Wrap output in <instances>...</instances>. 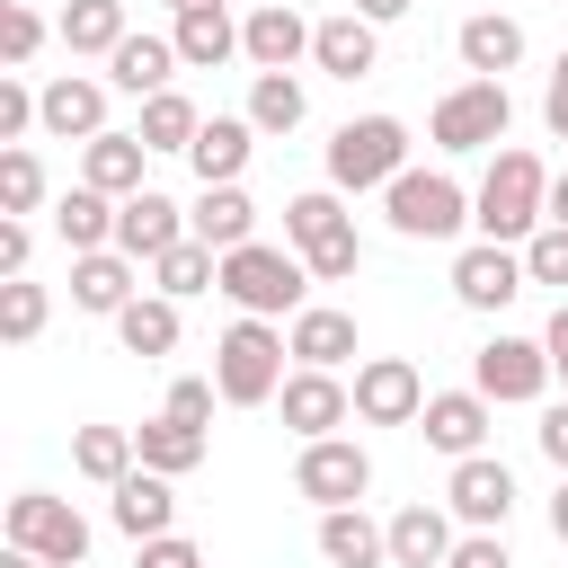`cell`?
<instances>
[{"label": "cell", "instance_id": "48", "mask_svg": "<svg viewBox=\"0 0 568 568\" xmlns=\"http://www.w3.org/2000/svg\"><path fill=\"white\" fill-rule=\"evenodd\" d=\"M541 124H550V133L568 142V53L550 62V89H541Z\"/></svg>", "mask_w": 568, "mask_h": 568}, {"label": "cell", "instance_id": "32", "mask_svg": "<svg viewBox=\"0 0 568 568\" xmlns=\"http://www.w3.org/2000/svg\"><path fill=\"white\" fill-rule=\"evenodd\" d=\"M53 231L71 240V257H80V248H115V195H98V186H71V195L53 204Z\"/></svg>", "mask_w": 568, "mask_h": 568}, {"label": "cell", "instance_id": "18", "mask_svg": "<svg viewBox=\"0 0 568 568\" xmlns=\"http://www.w3.org/2000/svg\"><path fill=\"white\" fill-rule=\"evenodd\" d=\"M133 266H142V257H124V248H80V257H71V311L115 320V311L133 302Z\"/></svg>", "mask_w": 568, "mask_h": 568}, {"label": "cell", "instance_id": "34", "mask_svg": "<svg viewBox=\"0 0 568 568\" xmlns=\"http://www.w3.org/2000/svg\"><path fill=\"white\" fill-rule=\"evenodd\" d=\"M231 44H240L231 9H178V62H186V71H213Z\"/></svg>", "mask_w": 568, "mask_h": 568}, {"label": "cell", "instance_id": "10", "mask_svg": "<svg viewBox=\"0 0 568 568\" xmlns=\"http://www.w3.org/2000/svg\"><path fill=\"white\" fill-rule=\"evenodd\" d=\"M524 284H532V266L515 257V240H470V248L453 257V302H462V311H506Z\"/></svg>", "mask_w": 568, "mask_h": 568}, {"label": "cell", "instance_id": "23", "mask_svg": "<svg viewBox=\"0 0 568 568\" xmlns=\"http://www.w3.org/2000/svg\"><path fill=\"white\" fill-rule=\"evenodd\" d=\"M453 44H462V71H479V80H506V71L524 62V27L497 18V9H470Z\"/></svg>", "mask_w": 568, "mask_h": 568}, {"label": "cell", "instance_id": "2", "mask_svg": "<svg viewBox=\"0 0 568 568\" xmlns=\"http://www.w3.org/2000/svg\"><path fill=\"white\" fill-rule=\"evenodd\" d=\"M284 355H293V337H284L275 320L240 311V320L222 328V346H213V382H222V399H231V408H266V399L284 390Z\"/></svg>", "mask_w": 568, "mask_h": 568}, {"label": "cell", "instance_id": "37", "mask_svg": "<svg viewBox=\"0 0 568 568\" xmlns=\"http://www.w3.org/2000/svg\"><path fill=\"white\" fill-rule=\"evenodd\" d=\"M151 275H160V293H169V302H186V293L222 284V248H204V240L186 231V240H178V248H169V257H160Z\"/></svg>", "mask_w": 568, "mask_h": 568}, {"label": "cell", "instance_id": "47", "mask_svg": "<svg viewBox=\"0 0 568 568\" xmlns=\"http://www.w3.org/2000/svg\"><path fill=\"white\" fill-rule=\"evenodd\" d=\"M27 257H36L27 222H18V213H0V275H27Z\"/></svg>", "mask_w": 568, "mask_h": 568}, {"label": "cell", "instance_id": "29", "mask_svg": "<svg viewBox=\"0 0 568 568\" xmlns=\"http://www.w3.org/2000/svg\"><path fill=\"white\" fill-rule=\"evenodd\" d=\"M248 133H257L248 115H213V124L195 133V151H186V160H195V178H204V186H231V178L248 169Z\"/></svg>", "mask_w": 568, "mask_h": 568}, {"label": "cell", "instance_id": "1", "mask_svg": "<svg viewBox=\"0 0 568 568\" xmlns=\"http://www.w3.org/2000/svg\"><path fill=\"white\" fill-rule=\"evenodd\" d=\"M470 222H479V240H532V231L550 222V169H541L524 142H506V151L488 160L479 195H470Z\"/></svg>", "mask_w": 568, "mask_h": 568}, {"label": "cell", "instance_id": "16", "mask_svg": "<svg viewBox=\"0 0 568 568\" xmlns=\"http://www.w3.org/2000/svg\"><path fill=\"white\" fill-rule=\"evenodd\" d=\"M186 240V213L169 204V195H151V186H133L124 204H115V248L124 257H142V266H160L169 248Z\"/></svg>", "mask_w": 568, "mask_h": 568}, {"label": "cell", "instance_id": "19", "mask_svg": "<svg viewBox=\"0 0 568 568\" xmlns=\"http://www.w3.org/2000/svg\"><path fill=\"white\" fill-rule=\"evenodd\" d=\"M320 559L328 568H382L390 559V524H373L364 506H320Z\"/></svg>", "mask_w": 568, "mask_h": 568}, {"label": "cell", "instance_id": "13", "mask_svg": "<svg viewBox=\"0 0 568 568\" xmlns=\"http://www.w3.org/2000/svg\"><path fill=\"white\" fill-rule=\"evenodd\" d=\"M275 399H284V426H293L302 444H311V435H337V426L355 417V382H337L328 364L284 373V390H275Z\"/></svg>", "mask_w": 568, "mask_h": 568}, {"label": "cell", "instance_id": "42", "mask_svg": "<svg viewBox=\"0 0 568 568\" xmlns=\"http://www.w3.org/2000/svg\"><path fill=\"white\" fill-rule=\"evenodd\" d=\"M524 266H532V284H568V222H541L524 240Z\"/></svg>", "mask_w": 568, "mask_h": 568}, {"label": "cell", "instance_id": "36", "mask_svg": "<svg viewBox=\"0 0 568 568\" xmlns=\"http://www.w3.org/2000/svg\"><path fill=\"white\" fill-rule=\"evenodd\" d=\"M133 27H124V0H71L62 9V44L71 53H115Z\"/></svg>", "mask_w": 568, "mask_h": 568}, {"label": "cell", "instance_id": "11", "mask_svg": "<svg viewBox=\"0 0 568 568\" xmlns=\"http://www.w3.org/2000/svg\"><path fill=\"white\" fill-rule=\"evenodd\" d=\"M470 382H479L497 408L541 399V390H550V346H541V337H488V346L470 355Z\"/></svg>", "mask_w": 568, "mask_h": 568}, {"label": "cell", "instance_id": "4", "mask_svg": "<svg viewBox=\"0 0 568 568\" xmlns=\"http://www.w3.org/2000/svg\"><path fill=\"white\" fill-rule=\"evenodd\" d=\"M302 284H311L302 248L248 240V248H222V284H213V293H231V302L257 311V320H284V311H302Z\"/></svg>", "mask_w": 568, "mask_h": 568}, {"label": "cell", "instance_id": "3", "mask_svg": "<svg viewBox=\"0 0 568 568\" xmlns=\"http://www.w3.org/2000/svg\"><path fill=\"white\" fill-rule=\"evenodd\" d=\"M284 248H302V266L328 275V284L364 266V240H355V213L337 204V186H311V195L284 204Z\"/></svg>", "mask_w": 568, "mask_h": 568}, {"label": "cell", "instance_id": "15", "mask_svg": "<svg viewBox=\"0 0 568 568\" xmlns=\"http://www.w3.org/2000/svg\"><path fill=\"white\" fill-rule=\"evenodd\" d=\"M453 515L470 524V532H497L506 515H515V470L497 462V453H470V462H453Z\"/></svg>", "mask_w": 568, "mask_h": 568}, {"label": "cell", "instance_id": "53", "mask_svg": "<svg viewBox=\"0 0 568 568\" xmlns=\"http://www.w3.org/2000/svg\"><path fill=\"white\" fill-rule=\"evenodd\" d=\"M0 568H44V559H36V550H18V541H9V559H0Z\"/></svg>", "mask_w": 568, "mask_h": 568}, {"label": "cell", "instance_id": "43", "mask_svg": "<svg viewBox=\"0 0 568 568\" xmlns=\"http://www.w3.org/2000/svg\"><path fill=\"white\" fill-rule=\"evenodd\" d=\"M27 124H44V98H36L18 71H0V142H18Z\"/></svg>", "mask_w": 568, "mask_h": 568}, {"label": "cell", "instance_id": "14", "mask_svg": "<svg viewBox=\"0 0 568 568\" xmlns=\"http://www.w3.org/2000/svg\"><path fill=\"white\" fill-rule=\"evenodd\" d=\"M488 390L470 382V390H426V408H417V435L435 444V453H453V462H470L479 444H488Z\"/></svg>", "mask_w": 568, "mask_h": 568}, {"label": "cell", "instance_id": "40", "mask_svg": "<svg viewBox=\"0 0 568 568\" xmlns=\"http://www.w3.org/2000/svg\"><path fill=\"white\" fill-rule=\"evenodd\" d=\"M44 311H53V302H44V284H27V275H0V337H9V346H27V337L44 328Z\"/></svg>", "mask_w": 568, "mask_h": 568}, {"label": "cell", "instance_id": "45", "mask_svg": "<svg viewBox=\"0 0 568 568\" xmlns=\"http://www.w3.org/2000/svg\"><path fill=\"white\" fill-rule=\"evenodd\" d=\"M142 568H204V550L186 532H160V541H142Z\"/></svg>", "mask_w": 568, "mask_h": 568}, {"label": "cell", "instance_id": "17", "mask_svg": "<svg viewBox=\"0 0 568 568\" xmlns=\"http://www.w3.org/2000/svg\"><path fill=\"white\" fill-rule=\"evenodd\" d=\"M311 62H320L328 80H364V71L382 62V27H373L364 9H337V18L311 27Z\"/></svg>", "mask_w": 568, "mask_h": 568}, {"label": "cell", "instance_id": "25", "mask_svg": "<svg viewBox=\"0 0 568 568\" xmlns=\"http://www.w3.org/2000/svg\"><path fill=\"white\" fill-rule=\"evenodd\" d=\"M169 71H178V36H124V44L106 53V80H115L124 98H160Z\"/></svg>", "mask_w": 568, "mask_h": 568}, {"label": "cell", "instance_id": "50", "mask_svg": "<svg viewBox=\"0 0 568 568\" xmlns=\"http://www.w3.org/2000/svg\"><path fill=\"white\" fill-rule=\"evenodd\" d=\"M550 532L568 541V470H559V488H550Z\"/></svg>", "mask_w": 568, "mask_h": 568}, {"label": "cell", "instance_id": "5", "mask_svg": "<svg viewBox=\"0 0 568 568\" xmlns=\"http://www.w3.org/2000/svg\"><path fill=\"white\" fill-rule=\"evenodd\" d=\"M408 169V124L399 115H355L328 133V186L337 195H364V186H390Z\"/></svg>", "mask_w": 568, "mask_h": 568}, {"label": "cell", "instance_id": "30", "mask_svg": "<svg viewBox=\"0 0 568 568\" xmlns=\"http://www.w3.org/2000/svg\"><path fill=\"white\" fill-rule=\"evenodd\" d=\"M293 355L337 373V364L355 355V320H346V311H328V302H302V311H293Z\"/></svg>", "mask_w": 568, "mask_h": 568}, {"label": "cell", "instance_id": "21", "mask_svg": "<svg viewBox=\"0 0 568 568\" xmlns=\"http://www.w3.org/2000/svg\"><path fill=\"white\" fill-rule=\"evenodd\" d=\"M106 497H115V532H124L133 550H142V541H160V532H169V515H178L169 470H133V479H115Z\"/></svg>", "mask_w": 568, "mask_h": 568}, {"label": "cell", "instance_id": "38", "mask_svg": "<svg viewBox=\"0 0 568 568\" xmlns=\"http://www.w3.org/2000/svg\"><path fill=\"white\" fill-rule=\"evenodd\" d=\"M248 124H257V133H293V124H302V80H293V71H257Z\"/></svg>", "mask_w": 568, "mask_h": 568}, {"label": "cell", "instance_id": "6", "mask_svg": "<svg viewBox=\"0 0 568 568\" xmlns=\"http://www.w3.org/2000/svg\"><path fill=\"white\" fill-rule=\"evenodd\" d=\"M506 124H515V98H506V80H453L444 98H435V115H426V133L444 142V151H497L506 142Z\"/></svg>", "mask_w": 568, "mask_h": 568}, {"label": "cell", "instance_id": "7", "mask_svg": "<svg viewBox=\"0 0 568 568\" xmlns=\"http://www.w3.org/2000/svg\"><path fill=\"white\" fill-rule=\"evenodd\" d=\"M382 195H390V231H399V240H453V231L470 222V195H462L444 169H399Z\"/></svg>", "mask_w": 568, "mask_h": 568}, {"label": "cell", "instance_id": "22", "mask_svg": "<svg viewBox=\"0 0 568 568\" xmlns=\"http://www.w3.org/2000/svg\"><path fill=\"white\" fill-rule=\"evenodd\" d=\"M240 53H248L257 71H293V62L311 53V27H302L284 0H266V9H248V27H240Z\"/></svg>", "mask_w": 568, "mask_h": 568}, {"label": "cell", "instance_id": "27", "mask_svg": "<svg viewBox=\"0 0 568 568\" xmlns=\"http://www.w3.org/2000/svg\"><path fill=\"white\" fill-rule=\"evenodd\" d=\"M71 470H80V479H98V488L133 479V470H142V444H133V426H80V435H71Z\"/></svg>", "mask_w": 568, "mask_h": 568}, {"label": "cell", "instance_id": "35", "mask_svg": "<svg viewBox=\"0 0 568 568\" xmlns=\"http://www.w3.org/2000/svg\"><path fill=\"white\" fill-rule=\"evenodd\" d=\"M151 151H195V133H204V115H195V98H178V89H160V98H142V124H133Z\"/></svg>", "mask_w": 568, "mask_h": 568}, {"label": "cell", "instance_id": "46", "mask_svg": "<svg viewBox=\"0 0 568 568\" xmlns=\"http://www.w3.org/2000/svg\"><path fill=\"white\" fill-rule=\"evenodd\" d=\"M444 568H515V559H506V541H497V532H470V541H453V559H444Z\"/></svg>", "mask_w": 568, "mask_h": 568}, {"label": "cell", "instance_id": "28", "mask_svg": "<svg viewBox=\"0 0 568 568\" xmlns=\"http://www.w3.org/2000/svg\"><path fill=\"white\" fill-rule=\"evenodd\" d=\"M390 559H399V568H444V559H453V524H444L426 497L399 506V515H390Z\"/></svg>", "mask_w": 568, "mask_h": 568}, {"label": "cell", "instance_id": "8", "mask_svg": "<svg viewBox=\"0 0 568 568\" xmlns=\"http://www.w3.org/2000/svg\"><path fill=\"white\" fill-rule=\"evenodd\" d=\"M9 541L36 550L44 568H80L89 559V515L62 506V497H44V488H18L9 497Z\"/></svg>", "mask_w": 568, "mask_h": 568}, {"label": "cell", "instance_id": "55", "mask_svg": "<svg viewBox=\"0 0 568 568\" xmlns=\"http://www.w3.org/2000/svg\"><path fill=\"white\" fill-rule=\"evenodd\" d=\"M550 373H559V382H568V364H550Z\"/></svg>", "mask_w": 568, "mask_h": 568}, {"label": "cell", "instance_id": "44", "mask_svg": "<svg viewBox=\"0 0 568 568\" xmlns=\"http://www.w3.org/2000/svg\"><path fill=\"white\" fill-rule=\"evenodd\" d=\"M213 399H222V382H169V417H186V426H213Z\"/></svg>", "mask_w": 568, "mask_h": 568}, {"label": "cell", "instance_id": "26", "mask_svg": "<svg viewBox=\"0 0 568 568\" xmlns=\"http://www.w3.org/2000/svg\"><path fill=\"white\" fill-rule=\"evenodd\" d=\"M186 231H195L204 248H248V240H257V204L240 195V178H231V186H204L195 213H186Z\"/></svg>", "mask_w": 568, "mask_h": 568}, {"label": "cell", "instance_id": "52", "mask_svg": "<svg viewBox=\"0 0 568 568\" xmlns=\"http://www.w3.org/2000/svg\"><path fill=\"white\" fill-rule=\"evenodd\" d=\"M550 222H568V169L550 178Z\"/></svg>", "mask_w": 568, "mask_h": 568}, {"label": "cell", "instance_id": "54", "mask_svg": "<svg viewBox=\"0 0 568 568\" xmlns=\"http://www.w3.org/2000/svg\"><path fill=\"white\" fill-rule=\"evenodd\" d=\"M169 9H222V0H169Z\"/></svg>", "mask_w": 568, "mask_h": 568}, {"label": "cell", "instance_id": "24", "mask_svg": "<svg viewBox=\"0 0 568 568\" xmlns=\"http://www.w3.org/2000/svg\"><path fill=\"white\" fill-rule=\"evenodd\" d=\"M44 133H62V142H89V133H106V80H89V71H62V80L44 89Z\"/></svg>", "mask_w": 568, "mask_h": 568}, {"label": "cell", "instance_id": "49", "mask_svg": "<svg viewBox=\"0 0 568 568\" xmlns=\"http://www.w3.org/2000/svg\"><path fill=\"white\" fill-rule=\"evenodd\" d=\"M532 435H541V453H550V462H559V470H568V399H550V408H541V426H532Z\"/></svg>", "mask_w": 568, "mask_h": 568}, {"label": "cell", "instance_id": "9", "mask_svg": "<svg viewBox=\"0 0 568 568\" xmlns=\"http://www.w3.org/2000/svg\"><path fill=\"white\" fill-rule=\"evenodd\" d=\"M293 488H302L311 506H364V488H373V453L346 444V435H311L302 462H293Z\"/></svg>", "mask_w": 568, "mask_h": 568}, {"label": "cell", "instance_id": "12", "mask_svg": "<svg viewBox=\"0 0 568 568\" xmlns=\"http://www.w3.org/2000/svg\"><path fill=\"white\" fill-rule=\"evenodd\" d=\"M417 408H426V382H417L408 355H364L355 364V417L364 426H417Z\"/></svg>", "mask_w": 568, "mask_h": 568}, {"label": "cell", "instance_id": "31", "mask_svg": "<svg viewBox=\"0 0 568 568\" xmlns=\"http://www.w3.org/2000/svg\"><path fill=\"white\" fill-rule=\"evenodd\" d=\"M133 444H142V470H169V479H178V470H195V462H204V444H213V435L160 408L151 426H133Z\"/></svg>", "mask_w": 568, "mask_h": 568}, {"label": "cell", "instance_id": "33", "mask_svg": "<svg viewBox=\"0 0 568 568\" xmlns=\"http://www.w3.org/2000/svg\"><path fill=\"white\" fill-rule=\"evenodd\" d=\"M115 337H124V355H169L178 346V302L169 293H133L115 311Z\"/></svg>", "mask_w": 568, "mask_h": 568}, {"label": "cell", "instance_id": "51", "mask_svg": "<svg viewBox=\"0 0 568 568\" xmlns=\"http://www.w3.org/2000/svg\"><path fill=\"white\" fill-rule=\"evenodd\" d=\"M355 9H364L373 27H382V18H408V0H355Z\"/></svg>", "mask_w": 568, "mask_h": 568}, {"label": "cell", "instance_id": "20", "mask_svg": "<svg viewBox=\"0 0 568 568\" xmlns=\"http://www.w3.org/2000/svg\"><path fill=\"white\" fill-rule=\"evenodd\" d=\"M142 160H151V142L142 133H89L80 142V186H98V195H133L142 186Z\"/></svg>", "mask_w": 568, "mask_h": 568}, {"label": "cell", "instance_id": "41", "mask_svg": "<svg viewBox=\"0 0 568 568\" xmlns=\"http://www.w3.org/2000/svg\"><path fill=\"white\" fill-rule=\"evenodd\" d=\"M36 44H44V18H36L27 0H0V62H9V71H27V62H36Z\"/></svg>", "mask_w": 568, "mask_h": 568}, {"label": "cell", "instance_id": "39", "mask_svg": "<svg viewBox=\"0 0 568 568\" xmlns=\"http://www.w3.org/2000/svg\"><path fill=\"white\" fill-rule=\"evenodd\" d=\"M36 204H44V160L27 142H9L0 151V213H36Z\"/></svg>", "mask_w": 568, "mask_h": 568}]
</instances>
